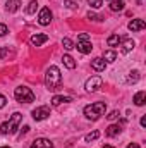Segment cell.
I'll use <instances>...</instances> for the list:
<instances>
[{"label":"cell","instance_id":"6da1fadb","mask_svg":"<svg viewBox=\"0 0 146 148\" xmlns=\"http://www.w3.org/2000/svg\"><path fill=\"white\" fill-rule=\"evenodd\" d=\"M60 81H62V74H60V69L57 66H50L46 69V74H45V86L50 90V91H55L60 88Z\"/></svg>","mask_w":146,"mask_h":148},{"label":"cell","instance_id":"7a4b0ae2","mask_svg":"<svg viewBox=\"0 0 146 148\" xmlns=\"http://www.w3.org/2000/svg\"><path fill=\"white\" fill-rule=\"evenodd\" d=\"M107 110V103L105 102H95V103H91V105H86L84 107V115H86V119H89V121H98L103 114Z\"/></svg>","mask_w":146,"mask_h":148},{"label":"cell","instance_id":"3957f363","mask_svg":"<svg viewBox=\"0 0 146 148\" xmlns=\"http://www.w3.org/2000/svg\"><path fill=\"white\" fill-rule=\"evenodd\" d=\"M21 121H23V114L14 112V114L10 115V121L3 122V124L0 126V133H2V134H14V133H16V129L19 127Z\"/></svg>","mask_w":146,"mask_h":148},{"label":"cell","instance_id":"277c9868","mask_svg":"<svg viewBox=\"0 0 146 148\" xmlns=\"http://www.w3.org/2000/svg\"><path fill=\"white\" fill-rule=\"evenodd\" d=\"M14 98L19 103H31V102H35V93L28 86H17L14 90Z\"/></svg>","mask_w":146,"mask_h":148},{"label":"cell","instance_id":"5b68a950","mask_svg":"<svg viewBox=\"0 0 146 148\" xmlns=\"http://www.w3.org/2000/svg\"><path fill=\"white\" fill-rule=\"evenodd\" d=\"M102 83H103V79H102L100 76H93V77H89V79L86 81L84 88H86V91L93 93V91H96L98 88H102Z\"/></svg>","mask_w":146,"mask_h":148},{"label":"cell","instance_id":"8992f818","mask_svg":"<svg viewBox=\"0 0 146 148\" xmlns=\"http://www.w3.org/2000/svg\"><path fill=\"white\" fill-rule=\"evenodd\" d=\"M33 119L35 121H45L48 115H50V107L48 105H41V107H36L35 110L31 112Z\"/></svg>","mask_w":146,"mask_h":148},{"label":"cell","instance_id":"52a82bcc","mask_svg":"<svg viewBox=\"0 0 146 148\" xmlns=\"http://www.w3.org/2000/svg\"><path fill=\"white\" fill-rule=\"evenodd\" d=\"M38 23H40L41 26H48V24L52 23V10H50L48 7H43V9L40 10V16H38Z\"/></svg>","mask_w":146,"mask_h":148},{"label":"cell","instance_id":"ba28073f","mask_svg":"<svg viewBox=\"0 0 146 148\" xmlns=\"http://www.w3.org/2000/svg\"><path fill=\"white\" fill-rule=\"evenodd\" d=\"M127 28L134 33V31H143L146 28V23L143 21V19H132L129 24H127Z\"/></svg>","mask_w":146,"mask_h":148},{"label":"cell","instance_id":"9c48e42d","mask_svg":"<svg viewBox=\"0 0 146 148\" xmlns=\"http://www.w3.org/2000/svg\"><path fill=\"white\" fill-rule=\"evenodd\" d=\"M31 148H53V143L46 138H36L31 143Z\"/></svg>","mask_w":146,"mask_h":148},{"label":"cell","instance_id":"30bf717a","mask_svg":"<svg viewBox=\"0 0 146 148\" xmlns=\"http://www.w3.org/2000/svg\"><path fill=\"white\" fill-rule=\"evenodd\" d=\"M46 41H48V35H45V33H38V35H33L31 36V45L33 47H41Z\"/></svg>","mask_w":146,"mask_h":148},{"label":"cell","instance_id":"8fae6325","mask_svg":"<svg viewBox=\"0 0 146 148\" xmlns=\"http://www.w3.org/2000/svg\"><path fill=\"white\" fill-rule=\"evenodd\" d=\"M91 67H93L95 71L102 73V71H105V67H107V62L103 60V57H96V59H93V60H91Z\"/></svg>","mask_w":146,"mask_h":148},{"label":"cell","instance_id":"7c38bea8","mask_svg":"<svg viewBox=\"0 0 146 148\" xmlns=\"http://www.w3.org/2000/svg\"><path fill=\"white\" fill-rule=\"evenodd\" d=\"M81 53H91V50H93V45H91V41H77V45H74Z\"/></svg>","mask_w":146,"mask_h":148},{"label":"cell","instance_id":"4fadbf2b","mask_svg":"<svg viewBox=\"0 0 146 148\" xmlns=\"http://www.w3.org/2000/svg\"><path fill=\"white\" fill-rule=\"evenodd\" d=\"M21 9V0H7V3H5V10L7 12H17Z\"/></svg>","mask_w":146,"mask_h":148},{"label":"cell","instance_id":"5bb4252c","mask_svg":"<svg viewBox=\"0 0 146 148\" xmlns=\"http://www.w3.org/2000/svg\"><path fill=\"white\" fill-rule=\"evenodd\" d=\"M120 43H122V52H124V53H129V52H132V50H134V47H136L134 40H131V38H127V40H122Z\"/></svg>","mask_w":146,"mask_h":148},{"label":"cell","instance_id":"9a60e30c","mask_svg":"<svg viewBox=\"0 0 146 148\" xmlns=\"http://www.w3.org/2000/svg\"><path fill=\"white\" fill-rule=\"evenodd\" d=\"M69 102H72V98H71V97H62V95H55V97L52 98V105H53V107H59L60 103H69Z\"/></svg>","mask_w":146,"mask_h":148},{"label":"cell","instance_id":"2e32d148","mask_svg":"<svg viewBox=\"0 0 146 148\" xmlns=\"http://www.w3.org/2000/svg\"><path fill=\"white\" fill-rule=\"evenodd\" d=\"M146 102V91H138L136 95H134V103L138 105V107H143Z\"/></svg>","mask_w":146,"mask_h":148},{"label":"cell","instance_id":"e0dca14e","mask_svg":"<svg viewBox=\"0 0 146 148\" xmlns=\"http://www.w3.org/2000/svg\"><path fill=\"white\" fill-rule=\"evenodd\" d=\"M120 131H122V127H120L119 124H112V126H108V127H107V136L113 138V136L120 134Z\"/></svg>","mask_w":146,"mask_h":148},{"label":"cell","instance_id":"ac0fdd59","mask_svg":"<svg viewBox=\"0 0 146 148\" xmlns=\"http://www.w3.org/2000/svg\"><path fill=\"white\" fill-rule=\"evenodd\" d=\"M124 7H126V3H124L122 0L110 2V10H112V12H120V10H124Z\"/></svg>","mask_w":146,"mask_h":148},{"label":"cell","instance_id":"d6986e66","mask_svg":"<svg viewBox=\"0 0 146 148\" xmlns=\"http://www.w3.org/2000/svg\"><path fill=\"white\" fill-rule=\"evenodd\" d=\"M62 62H64V66H65L67 69H74V67H76V60H74L71 55H64V57H62Z\"/></svg>","mask_w":146,"mask_h":148},{"label":"cell","instance_id":"ffe728a7","mask_svg":"<svg viewBox=\"0 0 146 148\" xmlns=\"http://www.w3.org/2000/svg\"><path fill=\"white\" fill-rule=\"evenodd\" d=\"M122 40H124V38L120 36V35H112V36H108L107 43H108V47H117Z\"/></svg>","mask_w":146,"mask_h":148},{"label":"cell","instance_id":"44dd1931","mask_svg":"<svg viewBox=\"0 0 146 148\" xmlns=\"http://www.w3.org/2000/svg\"><path fill=\"white\" fill-rule=\"evenodd\" d=\"M115 59H117V53H115L113 50H107V52L103 53V60H105V62H115Z\"/></svg>","mask_w":146,"mask_h":148},{"label":"cell","instance_id":"7402d4cb","mask_svg":"<svg viewBox=\"0 0 146 148\" xmlns=\"http://www.w3.org/2000/svg\"><path fill=\"white\" fill-rule=\"evenodd\" d=\"M38 9V2L36 0H31L29 3H28V7H26V14H35Z\"/></svg>","mask_w":146,"mask_h":148},{"label":"cell","instance_id":"603a6c76","mask_svg":"<svg viewBox=\"0 0 146 148\" xmlns=\"http://www.w3.org/2000/svg\"><path fill=\"white\" fill-rule=\"evenodd\" d=\"M139 81V73L138 71H131L129 77H127V83H138Z\"/></svg>","mask_w":146,"mask_h":148},{"label":"cell","instance_id":"cb8c5ba5","mask_svg":"<svg viewBox=\"0 0 146 148\" xmlns=\"http://www.w3.org/2000/svg\"><path fill=\"white\" fill-rule=\"evenodd\" d=\"M96 138H100V133H98V131H93V133H89V134H86V136H84V141H88V143H89V141H95Z\"/></svg>","mask_w":146,"mask_h":148},{"label":"cell","instance_id":"d4e9b609","mask_svg":"<svg viewBox=\"0 0 146 148\" xmlns=\"http://www.w3.org/2000/svg\"><path fill=\"white\" fill-rule=\"evenodd\" d=\"M62 47H64L65 50H72L74 48L72 40H71V38H64V40H62Z\"/></svg>","mask_w":146,"mask_h":148},{"label":"cell","instance_id":"484cf974","mask_svg":"<svg viewBox=\"0 0 146 148\" xmlns=\"http://www.w3.org/2000/svg\"><path fill=\"white\" fill-rule=\"evenodd\" d=\"M88 19H89V21H103L102 16H98V14H95V12H91V10L88 12Z\"/></svg>","mask_w":146,"mask_h":148},{"label":"cell","instance_id":"4316f807","mask_svg":"<svg viewBox=\"0 0 146 148\" xmlns=\"http://www.w3.org/2000/svg\"><path fill=\"white\" fill-rule=\"evenodd\" d=\"M102 3H103L102 0H88V5H91L93 9H100V7H102Z\"/></svg>","mask_w":146,"mask_h":148},{"label":"cell","instance_id":"83f0119b","mask_svg":"<svg viewBox=\"0 0 146 148\" xmlns=\"http://www.w3.org/2000/svg\"><path fill=\"white\" fill-rule=\"evenodd\" d=\"M64 3H65L67 9H77V3L74 0H64Z\"/></svg>","mask_w":146,"mask_h":148},{"label":"cell","instance_id":"f1b7e54d","mask_svg":"<svg viewBox=\"0 0 146 148\" xmlns=\"http://www.w3.org/2000/svg\"><path fill=\"white\" fill-rule=\"evenodd\" d=\"M119 115H120V114H119V110H112L107 117H108L110 121H115V119H119Z\"/></svg>","mask_w":146,"mask_h":148},{"label":"cell","instance_id":"f546056e","mask_svg":"<svg viewBox=\"0 0 146 148\" xmlns=\"http://www.w3.org/2000/svg\"><path fill=\"white\" fill-rule=\"evenodd\" d=\"M77 41H91V40H89V35H86V33H81V35L77 36Z\"/></svg>","mask_w":146,"mask_h":148},{"label":"cell","instance_id":"4dcf8cb0","mask_svg":"<svg viewBox=\"0 0 146 148\" xmlns=\"http://www.w3.org/2000/svg\"><path fill=\"white\" fill-rule=\"evenodd\" d=\"M7 33H9V29H7V26H5V24H2V23H0V36H5V35H7Z\"/></svg>","mask_w":146,"mask_h":148},{"label":"cell","instance_id":"1f68e13d","mask_svg":"<svg viewBox=\"0 0 146 148\" xmlns=\"http://www.w3.org/2000/svg\"><path fill=\"white\" fill-rule=\"evenodd\" d=\"M5 105H7V98H5V97L0 93V109H3Z\"/></svg>","mask_w":146,"mask_h":148},{"label":"cell","instance_id":"d6a6232c","mask_svg":"<svg viewBox=\"0 0 146 148\" xmlns=\"http://www.w3.org/2000/svg\"><path fill=\"white\" fill-rule=\"evenodd\" d=\"M10 53H12V52H10V50H7V48H3V50H2V52H0V57H2V59H3V57H7V55H10Z\"/></svg>","mask_w":146,"mask_h":148},{"label":"cell","instance_id":"836d02e7","mask_svg":"<svg viewBox=\"0 0 146 148\" xmlns=\"http://www.w3.org/2000/svg\"><path fill=\"white\" fill-rule=\"evenodd\" d=\"M28 131H29V126H24V127H23V131H21V136H24Z\"/></svg>","mask_w":146,"mask_h":148},{"label":"cell","instance_id":"e575fe53","mask_svg":"<svg viewBox=\"0 0 146 148\" xmlns=\"http://www.w3.org/2000/svg\"><path fill=\"white\" fill-rule=\"evenodd\" d=\"M127 148H139L138 143H131V145H127Z\"/></svg>","mask_w":146,"mask_h":148},{"label":"cell","instance_id":"d590c367","mask_svg":"<svg viewBox=\"0 0 146 148\" xmlns=\"http://www.w3.org/2000/svg\"><path fill=\"white\" fill-rule=\"evenodd\" d=\"M141 126H146V117H145V115L141 117Z\"/></svg>","mask_w":146,"mask_h":148},{"label":"cell","instance_id":"8d00e7d4","mask_svg":"<svg viewBox=\"0 0 146 148\" xmlns=\"http://www.w3.org/2000/svg\"><path fill=\"white\" fill-rule=\"evenodd\" d=\"M102 148H113V147H110V145H103Z\"/></svg>","mask_w":146,"mask_h":148},{"label":"cell","instance_id":"74e56055","mask_svg":"<svg viewBox=\"0 0 146 148\" xmlns=\"http://www.w3.org/2000/svg\"><path fill=\"white\" fill-rule=\"evenodd\" d=\"M0 148H10V147H0Z\"/></svg>","mask_w":146,"mask_h":148}]
</instances>
